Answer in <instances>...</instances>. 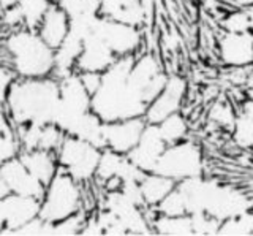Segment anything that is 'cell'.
<instances>
[{"mask_svg": "<svg viewBox=\"0 0 253 236\" xmlns=\"http://www.w3.org/2000/svg\"><path fill=\"white\" fill-rule=\"evenodd\" d=\"M133 59L134 56L116 57L113 64L101 73L98 89L90 97V109L103 122L144 117L147 103L126 81Z\"/></svg>", "mask_w": 253, "mask_h": 236, "instance_id": "obj_1", "label": "cell"}, {"mask_svg": "<svg viewBox=\"0 0 253 236\" xmlns=\"http://www.w3.org/2000/svg\"><path fill=\"white\" fill-rule=\"evenodd\" d=\"M59 106V81L46 78H14L6 94V116L13 129L24 124H54Z\"/></svg>", "mask_w": 253, "mask_h": 236, "instance_id": "obj_2", "label": "cell"}, {"mask_svg": "<svg viewBox=\"0 0 253 236\" xmlns=\"http://www.w3.org/2000/svg\"><path fill=\"white\" fill-rule=\"evenodd\" d=\"M2 62L16 78H46L54 72V49L37 30H10L2 42Z\"/></svg>", "mask_w": 253, "mask_h": 236, "instance_id": "obj_3", "label": "cell"}, {"mask_svg": "<svg viewBox=\"0 0 253 236\" xmlns=\"http://www.w3.org/2000/svg\"><path fill=\"white\" fill-rule=\"evenodd\" d=\"M83 189L62 170L57 171L49 183L44 186V192L40 198V217L46 222H59L76 212L83 211Z\"/></svg>", "mask_w": 253, "mask_h": 236, "instance_id": "obj_4", "label": "cell"}, {"mask_svg": "<svg viewBox=\"0 0 253 236\" xmlns=\"http://www.w3.org/2000/svg\"><path fill=\"white\" fill-rule=\"evenodd\" d=\"M100 154V147L71 135L63 137L60 146L55 151L59 168L79 184L90 183L95 179Z\"/></svg>", "mask_w": 253, "mask_h": 236, "instance_id": "obj_5", "label": "cell"}, {"mask_svg": "<svg viewBox=\"0 0 253 236\" xmlns=\"http://www.w3.org/2000/svg\"><path fill=\"white\" fill-rule=\"evenodd\" d=\"M59 81V106L54 124L65 133L71 135L79 119L90 111V94L87 92L78 72H71Z\"/></svg>", "mask_w": 253, "mask_h": 236, "instance_id": "obj_6", "label": "cell"}, {"mask_svg": "<svg viewBox=\"0 0 253 236\" xmlns=\"http://www.w3.org/2000/svg\"><path fill=\"white\" fill-rule=\"evenodd\" d=\"M203 152L195 141L182 140L179 143L168 144L158 159L154 173L166 176L172 181H184L201 176Z\"/></svg>", "mask_w": 253, "mask_h": 236, "instance_id": "obj_7", "label": "cell"}, {"mask_svg": "<svg viewBox=\"0 0 253 236\" xmlns=\"http://www.w3.org/2000/svg\"><path fill=\"white\" fill-rule=\"evenodd\" d=\"M166 80H168V75L165 73L160 59L152 52L141 54L138 57L134 56L128 78H126L130 88L147 105L160 94Z\"/></svg>", "mask_w": 253, "mask_h": 236, "instance_id": "obj_8", "label": "cell"}, {"mask_svg": "<svg viewBox=\"0 0 253 236\" xmlns=\"http://www.w3.org/2000/svg\"><path fill=\"white\" fill-rule=\"evenodd\" d=\"M92 34L100 37L116 57L136 56L142 43L141 30L138 27L105 18L101 14L95 21Z\"/></svg>", "mask_w": 253, "mask_h": 236, "instance_id": "obj_9", "label": "cell"}, {"mask_svg": "<svg viewBox=\"0 0 253 236\" xmlns=\"http://www.w3.org/2000/svg\"><path fill=\"white\" fill-rule=\"evenodd\" d=\"M187 94V81L179 75H171L166 80L160 94L147 105L144 119L149 124H158L168 116L179 113Z\"/></svg>", "mask_w": 253, "mask_h": 236, "instance_id": "obj_10", "label": "cell"}, {"mask_svg": "<svg viewBox=\"0 0 253 236\" xmlns=\"http://www.w3.org/2000/svg\"><path fill=\"white\" fill-rule=\"evenodd\" d=\"M40 214V200L8 192L0 198V235H13Z\"/></svg>", "mask_w": 253, "mask_h": 236, "instance_id": "obj_11", "label": "cell"}, {"mask_svg": "<svg viewBox=\"0 0 253 236\" xmlns=\"http://www.w3.org/2000/svg\"><path fill=\"white\" fill-rule=\"evenodd\" d=\"M146 124L147 122L144 117H131V119L105 122V125H103L105 147L126 155L136 146Z\"/></svg>", "mask_w": 253, "mask_h": 236, "instance_id": "obj_12", "label": "cell"}, {"mask_svg": "<svg viewBox=\"0 0 253 236\" xmlns=\"http://www.w3.org/2000/svg\"><path fill=\"white\" fill-rule=\"evenodd\" d=\"M165 147H166V143L163 141L160 132H158L157 124L147 122L139 137V141L136 143V146L126 154V157H128L141 171L150 173V171H154L158 159H160L162 152L165 151Z\"/></svg>", "mask_w": 253, "mask_h": 236, "instance_id": "obj_13", "label": "cell"}, {"mask_svg": "<svg viewBox=\"0 0 253 236\" xmlns=\"http://www.w3.org/2000/svg\"><path fill=\"white\" fill-rule=\"evenodd\" d=\"M218 54L231 68L253 65V32H225L218 42Z\"/></svg>", "mask_w": 253, "mask_h": 236, "instance_id": "obj_14", "label": "cell"}, {"mask_svg": "<svg viewBox=\"0 0 253 236\" xmlns=\"http://www.w3.org/2000/svg\"><path fill=\"white\" fill-rule=\"evenodd\" d=\"M0 175H2L8 192L18 193L24 196H34V198H42L44 192V186L32 175V173L24 167L19 157L6 162L0 167Z\"/></svg>", "mask_w": 253, "mask_h": 236, "instance_id": "obj_15", "label": "cell"}, {"mask_svg": "<svg viewBox=\"0 0 253 236\" xmlns=\"http://www.w3.org/2000/svg\"><path fill=\"white\" fill-rule=\"evenodd\" d=\"M114 60H116V56L106 46V43L103 42L100 37L90 32L84 38L81 54H79L76 65H75V72L103 73Z\"/></svg>", "mask_w": 253, "mask_h": 236, "instance_id": "obj_16", "label": "cell"}, {"mask_svg": "<svg viewBox=\"0 0 253 236\" xmlns=\"http://www.w3.org/2000/svg\"><path fill=\"white\" fill-rule=\"evenodd\" d=\"M68 29H70V19L67 16V13L59 5H55L52 2L49 10L44 13L42 22L38 24L37 32L43 38L44 43H47L52 49H55L63 42V38L67 37Z\"/></svg>", "mask_w": 253, "mask_h": 236, "instance_id": "obj_17", "label": "cell"}, {"mask_svg": "<svg viewBox=\"0 0 253 236\" xmlns=\"http://www.w3.org/2000/svg\"><path fill=\"white\" fill-rule=\"evenodd\" d=\"M32 175H34L40 183L46 186L49 181L57 175L59 163L55 152L44 151V149H30V151H21L18 155Z\"/></svg>", "mask_w": 253, "mask_h": 236, "instance_id": "obj_18", "label": "cell"}, {"mask_svg": "<svg viewBox=\"0 0 253 236\" xmlns=\"http://www.w3.org/2000/svg\"><path fill=\"white\" fill-rule=\"evenodd\" d=\"M83 43H84L83 37H79L68 30V34L63 38V42L54 49L52 76L55 80H60V78L67 76L68 73L75 72V65H76L79 54H81Z\"/></svg>", "mask_w": 253, "mask_h": 236, "instance_id": "obj_19", "label": "cell"}, {"mask_svg": "<svg viewBox=\"0 0 253 236\" xmlns=\"http://www.w3.org/2000/svg\"><path fill=\"white\" fill-rule=\"evenodd\" d=\"M176 181L158 175V173H144V176L139 181V189L146 208H155L176 187Z\"/></svg>", "mask_w": 253, "mask_h": 236, "instance_id": "obj_20", "label": "cell"}, {"mask_svg": "<svg viewBox=\"0 0 253 236\" xmlns=\"http://www.w3.org/2000/svg\"><path fill=\"white\" fill-rule=\"evenodd\" d=\"M52 0H19L16 6L21 13L22 27L37 30L38 24L42 22L44 13L49 10Z\"/></svg>", "mask_w": 253, "mask_h": 236, "instance_id": "obj_21", "label": "cell"}, {"mask_svg": "<svg viewBox=\"0 0 253 236\" xmlns=\"http://www.w3.org/2000/svg\"><path fill=\"white\" fill-rule=\"evenodd\" d=\"M124 159H125V154H119L116 151H111L108 147L101 149L97 171H95V179L103 186H105L109 179H114V178L117 179L119 170L122 167Z\"/></svg>", "mask_w": 253, "mask_h": 236, "instance_id": "obj_22", "label": "cell"}, {"mask_svg": "<svg viewBox=\"0 0 253 236\" xmlns=\"http://www.w3.org/2000/svg\"><path fill=\"white\" fill-rule=\"evenodd\" d=\"M152 230L160 235H193L190 216H163L152 220Z\"/></svg>", "mask_w": 253, "mask_h": 236, "instance_id": "obj_23", "label": "cell"}, {"mask_svg": "<svg viewBox=\"0 0 253 236\" xmlns=\"http://www.w3.org/2000/svg\"><path fill=\"white\" fill-rule=\"evenodd\" d=\"M157 127H158V132H160V135L166 143V146L185 140L187 132H188L187 121L184 119V116L180 113H174V114L168 116L162 122H158Z\"/></svg>", "mask_w": 253, "mask_h": 236, "instance_id": "obj_24", "label": "cell"}, {"mask_svg": "<svg viewBox=\"0 0 253 236\" xmlns=\"http://www.w3.org/2000/svg\"><path fill=\"white\" fill-rule=\"evenodd\" d=\"M155 208L158 211V214H163V216H185L187 214L185 198L177 186L174 187Z\"/></svg>", "mask_w": 253, "mask_h": 236, "instance_id": "obj_25", "label": "cell"}, {"mask_svg": "<svg viewBox=\"0 0 253 236\" xmlns=\"http://www.w3.org/2000/svg\"><path fill=\"white\" fill-rule=\"evenodd\" d=\"M234 141L241 147H253V117L239 113L234 121Z\"/></svg>", "mask_w": 253, "mask_h": 236, "instance_id": "obj_26", "label": "cell"}, {"mask_svg": "<svg viewBox=\"0 0 253 236\" xmlns=\"http://www.w3.org/2000/svg\"><path fill=\"white\" fill-rule=\"evenodd\" d=\"M21 151H22L21 143L14 129L5 133H0V167L5 165L6 162L16 159L21 154Z\"/></svg>", "mask_w": 253, "mask_h": 236, "instance_id": "obj_27", "label": "cell"}, {"mask_svg": "<svg viewBox=\"0 0 253 236\" xmlns=\"http://www.w3.org/2000/svg\"><path fill=\"white\" fill-rule=\"evenodd\" d=\"M63 137V133L55 124H44L40 132V140H38V147L37 149H44V151L55 152L57 147L60 146Z\"/></svg>", "mask_w": 253, "mask_h": 236, "instance_id": "obj_28", "label": "cell"}, {"mask_svg": "<svg viewBox=\"0 0 253 236\" xmlns=\"http://www.w3.org/2000/svg\"><path fill=\"white\" fill-rule=\"evenodd\" d=\"M85 214L83 211L70 216L67 219H62L59 222L52 224V235H81L83 227L85 224Z\"/></svg>", "mask_w": 253, "mask_h": 236, "instance_id": "obj_29", "label": "cell"}, {"mask_svg": "<svg viewBox=\"0 0 253 236\" xmlns=\"http://www.w3.org/2000/svg\"><path fill=\"white\" fill-rule=\"evenodd\" d=\"M221 26H223L225 32H252L249 14L245 8L229 13L228 16L221 21Z\"/></svg>", "mask_w": 253, "mask_h": 236, "instance_id": "obj_30", "label": "cell"}, {"mask_svg": "<svg viewBox=\"0 0 253 236\" xmlns=\"http://www.w3.org/2000/svg\"><path fill=\"white\" fill-rule=\"evenodd\" d=\"M13 235H52V224L37 216L14 230Z\"/></svg>", "mask_w": 253, "mask_h": 236, "instance_id": "obj_31", "label": "cell"}, {"mask_svg": "<svg viewBox=\"0 0 253 236\" xmlns=\"http://www.w3.org/2000/svg\"><path fill=\"white\" fill-rule=\"evenodd\" d=\"M212 119L217 124H221L223 127H233L234 121H236V114L229 105L217 103L212 109Z\"/></svg>", "mask_w": 253, "mask_h": 236, "instance_id": "obj_32", "label": "cell"}, {"mask_svg": "<svg viewBox=\"0 0 253 236\" xmlns=\"http://www.w3.org/2000/svg\"><path fill=\"white\" fill-rule=\"evenodd\" d=\"M79 78H81V81L84 84V88L87 89V92L92 94L98 89L100 86V81H101V73H97V72H81L79 73Z\"/></svg>", "mask_w": 253, "mask_h": 236, "instance_id": "obj_33", "label": "cell"}, {"mask_svg": "<svg viewBox=\"0 0 253 236\" xmlns=\"http://www.w3.org/2000/svg\"><path fill=\"white\" fill-rule=\"evenodd\" d=\"M142 5L146 6V8H149L150 11H154V8L158 5V3H162L163 0H141Z\"/></svg>", "mask_w": 253, "mask_h": 236, "instance_id": "obj_34", "label": "cell"}, {"mask_svg": "<svg viewBox=\"0 0 253 236\" xmlns=\"http://www.w3.org/2000/svg\"><path fill=\"white\" fill-rule=\"evenodd\" d=\"M229 2H231L233 5H236V6H242V8L253 5V0H229Z\"/></svg>", "mask_w": 253, "mask_h": 236, "instance_id": "obj_35", "label": "cell"}, {"mask_svg": "<svg viewBox=\"0 0 253 236\" xmlns=\"http://www.w3.org/2000/svg\"><path fill=\"white\" fill-rule=\"evenodd\" d=\"M18 2H19V0H0V10L8 8V6H13Z\"/></svg>", "mask_w": 253, "mask_h": 236, "instance_id": "obj_36", "label": "cell"}, {"mask_svg": "<svg viewBox=\"0 0 253 236\" xmlns=\"http://www.w3.org/2000/svg\"><path fill=\"white\" fill-rule=\"evenodd\" d=\"M6 193H8V189L5 186V181H3L2 175H0V198H2V196L6 195Z\"/></svg>", "mask_w": 253, "mask_h": 236, "instance_id": "obj_37", "label": "cell"}, {"mask_svg": "<svg viewBox=\"0 0 253 236\" xmlns=\"http://www.w3.org/2000/svg\"><path fill=\"white\" fill-rule=\"evenodd\" d=\"M0 62H2V45H0Z\"/></svg>", "mask_w": 253, "mask_h": 236, "instance_id": "obj_38", "label": "cell"}]
</instances>
